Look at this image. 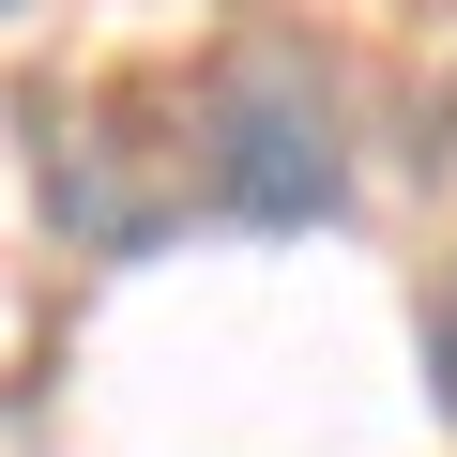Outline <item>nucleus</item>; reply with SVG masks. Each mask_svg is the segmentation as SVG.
Instances as JSON below:
<instances>
[{
	"instance_id": "f03ea898",
	"label": "nucleus",
	"mask_w": 457,
	"mask_h": 457,
	"mask_svg": "<svg viewBox=\"0 0 457 457\" xmlns=\"http://www.w3.org/2000/svg\"><path fill=\"white\" fill-rule=\"evenodd\" d=\"M427 396H442V427H457V260H442V290H427Z\"/></svg>"
},
{
	"instance_id": "f257e3e1",
	"label": "nucleus",
	"mask_w": 457,
	"mask_h": 457,
	"mask_svg": "<svg viewBox=\"0 0 457 457\" xmlns=\"http://www.w3.org/2000/svg\"><path fill=\"white\" fill-rule=\"evenodd\" d=\"M198 213H228V228H336L351 213V107L290 31L213 62V92H198Z\"/></svg>"
}]
</instances>
